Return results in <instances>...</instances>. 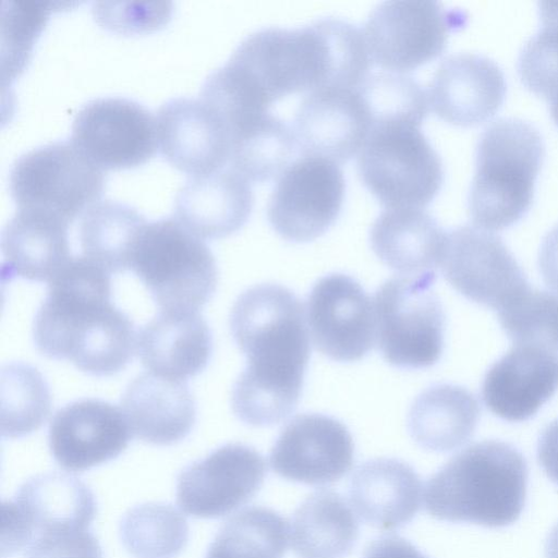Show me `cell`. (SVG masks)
Listing matches in <instances>:
<instances>
[{
  "instance_id": "obj_22",
  "label": "cell",
  "mask_w": 558,
  "mask_h": 558,
  "mask_svg": "<svg viewBox=\"0 0 558 558\" xmlns=\"http://www.w3.org/2000/svg\"><path fill=\"white\" fill-rule=\"evenodd\" d=\"M558 389V362L545 351L524 343L511 349L487 371L482 398L501 420L533 417Z\"/></svg>"
},
{
  "instance_id": "obj_13",
  "label": "cell",
  "mask_w": 558,
  "mask_h": 558,
  "mask_svg": "<svg viewBox=\"0 0 558 558\" xmlns=\"http://www.w3.org/2000/svg\"><path fill=\"white\" fill-rule=\"evenodd\" d=\"M96 513L95 496L80 478L60 472L35 475L2 504V557L25 551L47 531L88 529Z\"/></svg>"
},
{
  "instance_id": "obj_20",
  "label": "cell",
  "mask_w": 558,
  "mask_h": 558,
  "mask_svg": "<svg viewBox=\"0 0 558 558\" xmlns=\"http://www.w3.org/2000/svg\"><path fill=\"white\" fill-rule=\"evenodd\" d=\"M156 128L162 155L191 175L217 170L229 159L230 131L202 98L167 99L156 112Z\"/></svg>"
},
{
  "instance_id": "obj_27",
  "label": "cell",
  "mask_w": 558,
  "mask_h": 558,
  "mask_svg": "<svg viewBox=\"0 0 558 558\" xmlns=\"http://www.w3.org/2000/svg\"><path fill=\"white\" fill-rule=\"evenodd\" d=\"M348 492L360 518L383 531L405 525L421 508L420 475L410 464L393 458L373 459L359 465Z\"/></svg>"
},
{
  "instance_id": "obj_19",
  "label": "cell",
  "mask_w": 558,
  "mask_h": 558,
  "mask_svg": "<svg viewBox=\"0 0 558 558\" xmlns=\"http://www.w3.org/2000/svg\"><path fill=\"white\" fill-rule=\"evenodd\" d=\"M372 130L356 88H320L300 102L293 121L295 145L304 156L345 162L363 147Z\"/></svg>"
},
{
  "instance_id": "obj_37",
  "label": "cell",
  "mask_w": 558,
  "mask_h": 558,
  "mask_svg": "<svg viewBox=\"0 0 558 558\" xmlns=\"http://www.w3.org/2000/svg\"><path fill=\"white\" fill-rule=\"evenodd\" d=\"M512 343L536 347L558 362V295L532 288L498 312Z\"/></svg>"
},
{
  "instance_id": "obj_31",
  "label": "cell",
  "mask_w": 558,
  "mask_h": 558,
  "mask_svg": "<svg viewBox=\"0 0 558 558\" xmlns=\"http://www.w3.org/2000/svg\"><path fill=\"white\" fill-rule=\"evenodd\" d=\"M146 222L145 217L126 203L97 201L80 220L83 255L109 274L130 269L135 242Z\"/></svg>"
},
{
  "instance_id": "obj_42",
  "label": "cell",
  "mask_w": 558,
  "mask_h": 558,
  "mask_svg": "<svg viewBox=\"0 0 558 558\" xmlns=\"http://www.w3.org/2000/svg\"><path fill=\"white\" fill-rule=\"evenodd\" d=\"M363 558H428L412 543L399 535H385L374 539Z\"/></svg>"
},
{
  "instance_id": "obj_2",
  "label": "cell",
  "mask_w": 558,
  "mask_h": 558,
  "mask_svg": "<svg viewBox=\"0 0 558 558\" xmlns=\"http://www.w3.org/2000/svg\"><path fill=\"white\" fill-rule=\"evenodd\" d=\"M110 275L81 255L48 282L33 324V340L44 356L68 360L99 377L126 367L137 335L130 317L111 302Z\"/></svg>"
},
{
  "instance_id": "obj_8",
  "label": "cell",
  "mask_w": 558,
  "mask_h": 558,
  "mask_svg": "<svg viewBox=\"0 0 558 558\" xmlns=\"http://www.w3.org/2000/svg\"><path fill=\"white\" fill-rule=\"evenodd\" d=\"M104 186L102 168L71 138L22 153L9 171V189L17 207L45 210L68 222L96 203Z\"/></svg>"
},
{
  "instance_id": "obj_35",
  "label": "cell",
  "mask_w": 558,
  "mask_h": 558,
  "mask_svg": "<svg viewBox=\"0 0 558 558\" xmlns=\"http://www.w3.org/2000/svg\"><path fill=\"white\" fill-rule=\"evenodd\" d=\"M51 410L49 386L34 366L12 362L1 368V435L21 438L37 430Z\"/></svg>"
},
{
  "instance_id": "obj_41",
  "label": "cell",
  "mask_w": 558,
  "mask_h": 558,
  "mask_svg": "<svg viewBox=\"0 0 558 558\" xmlns=\"http://www.w3.org/2000/svg\"><path fill=\"white\" fill-rule=\"evenodd\" d=\"M25 558H102V551L88 529L63 527L35 537L25 550Z\"/></svg>"
},
{
  "instance_id": "obj_4",
  "label": "cell",
  "mask_w": 558,
  "mask_h": 558,
  "mask_svg": "<svg viewBox=\"0 0 558 558\" xmlns=\"http://www.w3.org/2000/svg\"><path fill=\"white\" fill-rule=\"evenodd\" d=\"M527 477L526 460L517 448L499 440L475 442L428 478L425 509L441 521L508 526L524 509Z\"/></svg>"
},
{
  "instance_id": "obj_18",
  "label": "cell",
  "mask_w": 558,
  "mask_h": 558,
  "mask_svg": "<svg viewBox=\"0 0 558 558\" xmlns=\"http://www.w3.org/2000/svg\"><path fill=\"white\" fill-rule=\"evenodd\" d=\"M132 437L121 409L101 399H81L59 409L48 446L64 470L83 472L120 456Z\"/></svg>"
},
{
  "instance_id": "obj_25",
  "label": "cell",
  "mask_w": 558,
  "mask_h": 558,
  "mask_svg": "<svg viewBox=\"0 0 558 558\" xmlns=\"http://www.w3.org/2000/svg\"><path fill=\"white\" fill-rule=\"evenodd\" d=\"M136 350L150 373L185 381L207 366L213 336L198 312L160 311L138 331Z\"/></svg>"
},
{
  "instance_id": "obj_43",
  "label": "cell",
  "mask_w": 558,
  "mask_h": 558,
  "mask_svg": "<svg viewBox=\"0 0 558 558\" xmlns=\"http://www.w3.org/2000/svg\"><path fill=\"white\" fill-rule=\"evenodd\" d=\"M537 460L547 477L558 485V418L542 432L537 442Z\"/></svg>"
},
{
  "instance_id": "obj_26",
  "label": "cell",
  "mask_w": 558,
  "mask_h": 558,
  "mask_svg": "<svg viewBox=\"0 0 558 558\" xmlns=\"http://www.w3.org/2000/svg\"><path fill=\"white\" fill-rule=\"evenodd\" d=\"M68 226L45 210L17 207L1 232L3 276L49 282L72 258Z\"/></svg>"
},
{
  "instance_id": "obj_39",
  "label": "cell",
  "mask_w": 558,
  "mask_h": 558,
  "mask_svg": "<svg viewBox=\"0 0 558 558\" xmlns=\"http://www.w3.org/2000/svg\"><path fill=\"white\" fill-rule=\"evenodd\" d=\"M51 0H9L1 8V69L3 78H13L27 62L34 40L45 27Z\"/></svg>"
},
{
  "instance_id": "obj_11",
  "label": "cell",
  "mask_w": 558,
  "mask_h": 558,
  "mask_svg": "<svg viewBox=\"0 0 558 558\" xmlns=\"http://www.w3.org/2000/svg\"><path fill=\"white\" fill-rule=\"evenodd\" d=\"M440 267L460 294L497 312L531 289L501 238L475 225L446 232Z\"/></svg>"
},
{
  "instance_id": "obj_40",
  "label": "cell",
  "mask_w": 558,
  "mask_h": 558,
  "mask_svg": "<svg viewBox=\"0 0 558 558\" xmlns=\"http://www.w3.org/2000/svg\"><path fill=\"white\" fill-rule=\"evenodd\" d=\"M169 2L97 1L93 10L106 27L119 32H141L157 28L170 16Z\"/></svg>"
},
{
  "instance_id": "obj_38",
  "label": "cell",
  "mask_w": 558,
  "mask_h": 558,
  "mask_svg": "<svg viewBox=\"0 0 558 558\" xmlns=\"http://www.w3.org/2000/svg\"><path fill=\"white\" fill-rule=\"evenodd\" d=\"M541 26L522 46L518 72L532 92L558 95V1L538 2Z\"/></svg>"
},
{
  "instance_id": "obj_7",
  "label": "cell",
  "mask_w": 558,
  "mask_h": 558,
  "mask_svg": "<svg viewBox=\"0 0 558 558\" xmlns=\"http://www.w3.org/2000/svg\"><path fill=\"white\" fill-rule=\"evenodd\" d=\"M364 185L386 208H423L438 194L442 162L420 126L372 128L357 158Z\"/></svg>"
},
{
  "instance_id": "obj_16",
  "label": "cell",
  "mask_w": 558,
  "mask_h": 558,
  "mask_svg": "<svg viewBox=\"0 0 558 558\" xmlns=\"http://www.w3.org/2000/svg\"><path fill=\"white\" fill-rule=\"evenodd\" d=\"M306 320L315 347L333 361H357L376 341L372 300L356 280L343 274H330L314 284L306 301Z\"/></svg>"
},
{
  "instance_id": "obj_1",
  "label": "cell",
  "mask_w": 558,
  "mask_h": 558,
  "mask_svg": "<svg viewBox=\"0 0 558 558\" xmlns=\"http://www.w3.org/2000/svg\"><path fill=\"white\" fill-rule=\"evenodd\" d=\"M305 318L300 300L279 284L251 287L234 302L230 329L247 366L231 405L243 423L271 426L295 409L311 352Z\"/></svg>"
},
{
  "instance_id": "obj_21",
  "label": "cell",
  "mask_w": 558,
  "mask_h": 558,
  "mask_svg": "<svg viewBox=\"0 0 558 558\" xmlns=\"http://www.w3.org/2000/svg\"><path fill=\"white\" fill-rule=\"evenodd\" d=\"M507 90L499 64L487 56L458 52L438 65L429 86L428 100L442 120L471 126L493 117Z\"/></svg>"
},
{
  "instance_id": "obj_45",
  "label": "cell",
  "mask_w": 558,
  "mask_h": 558,
  "mask_svg": "<svg viewBox=\"0 0 558 558\" xmlns=\"http://www.w3.org/2000/svg\"><path fill=\"white\" fill-rule=\"evenodd\" d=\"M546 558H558V523L551 529L545 545Z\"/></svg>"
},
{
  "instance_id": "obj_28",
  "label": "cell",
  "mask_w": 558,
  "mask_h": 558,
  "mask_svg": "<svg viewBox=\"0 0 558 558\" xmlns=\"http://www.w3.org/2000/svg\"><path fill=\"white\" fill-rule=\"evenodd\" d=\"M446 232L422 208H386L374 221L369 241L377 257L400 276L436 278Z\"/></svg>"
},
{
  "instance_id": "obj_24",
  "label": "cell",
  "mask_w": 558,
  "mask_h": 558,
  "mask_svg": "<svg viewBox=\"0 0 558 558\" xmlns=\"http://www.w3.org/2000/svg\"><path fill=\"white\" fill-rule=\"evenodd\" d=\"M121 408L132 436L157 446L183 440L196 421V403L185 381L150 372L126 386Z\"/></svg>"
},
{
  "instance_id": "obj_15",
  "label": "cell",
  "mask_w": 558,
  "mask_h": 558,
  "mask_svg": "<svg viewBox=\"0 0 558 558\" xmlns=\"http://www.w3.org/2000/svg\"><path fill=\"white\" fill-rule=\"evenodd\" d=\"M266 462L254 448L223 445L186 465L177 477V501L185 513L203 519L229 514L260 488Z\"/></svg>"
},
{
  "instance_id": "obj_23",
  "label": "cell",
  "mask_w": 558,
  "mask_h": 558,
  "mask_svg": "<svg viewBox=\"0 0 558 558\" xmlns=\"http://www.w3.org/2000/svg\"><path fill=\"white\" fill-rule=\"evenodd\" d=\"M248 181L231 167L191 175L178 190L174 217L199 238L217 239L238 231L253 208Z\"/></svg>"
},
{
  "instance_id": "obj_12",
  "label": "cell",
  "mask_w": 558,
  "mask_h": 558,
  "mask_svg": "<svg viewBox=\"0 0 558 558\" xmlns=\"http://www.w3.org/2000/svg\"><path fill=\"white\" fill-rule=\"evenodd\" d=\"M344 191V177L336 162L303 156L286 168L274 187L267 205L268 221L287 241H312L338 218Z\"/></svg>"
},
{
  "instance_id": "obj_6",
  "label": "cell",
  "mask_w": 558,
  "mask_h": 558,
  "mask_svg": "<svg viewBox=\"0 0 558 558\" xmlns=\"http://www.w3.org/2000/svg\"><path fill=\"white\" fill-rule=\"evenodd\" d=\"M130 269L163 312H198L217 287V265L210 248L174 216L145 223Z\"/></svg>"
},
{
  "instance_id": "obj_32",
  "label": "cell",
  "mask_w": 558,
  "mask_h": 558,
  "mask_svg": "<svg viewBox=\"0 0 558 558\" xmlns=\"http://www.w3.org/2000/svg\"><path fill=\"white\" fill-rule=\"evenodd\" d=\"M295 146L293 131L267 112L231 135V168L247 181L265 182L286 170Z\"/></svg>"
},
{
  "instance_id": "obj_9",
  "label": "cell",
  "mask_w": 558,
  "mask_h": 558,
  "mask_svg": "<svg viewBox=\"0 0 558 558\" xmlns=\"http://www.w3.org/2000/svg\"><path fill=\"white\" fill-rule=\"evenodd\" d=\"M434 281L398 276L377 289L373 300L376 342L390 365L425 368L439 360L445 313L432 290Z\"/></svg>"
},
{
  "instance_id": "obj_33",
  "label": "cell",
  "mask_w": 558,
  "mask_h": 558,
  "mask_svg": "<svg viewBox=\"0 0 558 558\" xmlns=\"http://www.w3.org/2000/svg\"><path fill=\"white\" fill-rule=\"evenodd\" d=\"M288 536V524L277 511L248 507L225 522L205 558H282Z\"/></svg>"
},
{
  "instance_id": "obj_5",
  "label": "cell",
  "mask_w": 558,
  "mask_h": 558,
  "mask_svg": "<svg viewBox=\"0 0 558 558\" xmlns=\"http://www.w3.org/2000/svg\"><path fill=\"white\" fill-rule=\"evenodd\" d=\"M545 155L539 131L530 122L500 118L480 135L468 207L474 225L501 230L529 210Z\"/></svg>"
},
{
  "instance_id": "obj_30",
  "label": "cell",
  "mask_w": 558,
  "mask_h": 558,
  "mask_svg": "<svg viewBox=\"0 0 558 558\" xmlns=\"http://www.w3.org/2000/svg\"><path fill=\"white\" fill-rule=\"evenodd\" d=\"M290 533L300 558H344L357 541L359 523L339 493L320 489L295 509Z\"/></svg>"
},
{
  "instance_id": "obj_17",
  "label": "cell",
  "mask_w": 558,
  "mask_h": 558,
  "mask_svg": "<svg viewBox=\"0 0 558 558\" xmlns=\"http://www.w3.org/2000/svg\"><path fill=\"white\" fill-rule=\"evenodd\" d=\"M354 444L338 420L317 413L293 417L280 432L269 454L280 477L313 486L329 485L351 469Z\"/></svg>"
},
{
  "instance_id": "obj_36",
  "label": "cell",
  "mask_w": 558,
  "mask_h": 558,
  "mask_svg": "<svg viewBox=\"0 0 558 558\" xmlns=\"http://www.w3.org/2000/svg\"><path fill=\"white\" fill-rule=\"evenodd\" d=\"M372 128L404 123L420 126L428 113V94L413 77L397 72L368 74L356 87Z\"/></svg>"
},
{
  "instance_id": "obj_29",
  "label": "cell",
  "mask_w": 558,
  "mask_h": 558,
  "mask_svg": "<svg viewBox=\"0 0 558 558\" xmlns=\"http://www.w3.org/2000/svg\"><path fill=\"white\" fill-rule=\"evenodd\" d=\"M480 404L472 392L451 384L434 385L420 393L408 415V429L422 448L452 451L474 434Z\"/></svg>"
},
{
  "instance_id": "obj_46",
  "label": "cell",
  "mask_w": 558,
  "mask_h": 558,
  "mask_svg": "<svg viewBox=\"0 0 558 558\" xmlns=\"http://www.w3.org/2000/svg\"><path fill=\"white\" fill-rule=\"evenodd\" d=\"M550 113L554 121L558 125V95L550 99Z\"/></svg>"
},
{
  "instance_id": "obj_3",
  "label": "cell",
  "mask_w": 558,
  "mask_h": 558,
  "mask_svg": "<svg viewBox=\"0 0 558 558\" xmlns=\"http://www.w3.org/2000/svg\"><path fill=\"white\" fill-rule=\"evenodd\" d=\"M270 107L320 88H356L372 60L363 32L337 17L298 28L265 27L247 35L227 61Z\"/></svg>"
},
{
  "instance_id": "obj_34",
  "label": "cell",
  "mask_w": 558,
  "mask_h": 558,
  "mask_svg": "<svg viewBox=\"0 0 558 558\" xmlns=\"http://www.w3.org/2000/svg\"><path fill=\"white\" fill-rule=\"evenodd\" d=\"M119 534L134 558H175L187 544L189 525L172 505L146 502L123 515Z\"/></svg>"
},
{
  "instance_id": "obj_14",
  "label": "cell",
  "mask_w": 558,
  "mask_h": 558,
  "mask_svg": "<svg viewBox=\"0 0 558 558\" xmlns=\"http://www.w3.org/2000/svg\"><path fill=\"white\" fill-rule=\"evenodd\" d=\"M71 140L101 168L134 167L156 151V118L132 98L96 97L75 112Z\"/></svg>"
},
{
  "instance_id": "obj_10",
  "label": "cell",
  "mask_w": 558,
  "mask_h": 558,
  "mask_svg": "<svg viewBox=\"0 0 558 558\" xmlns=\"http://www.w3.org/2000/svg\"><path fill=\"white\" fill-rule=\"evenodd\" d=\"M465 22L463 11L437 1H385L369 14L363 35L372 61L402 73L441 54L450 32Z\"/></svg>"
},
{
  "instance_id": "obj_44",
  "label": "cell",
  "mask_w": 558,
  "mask_h": 558,
  "mask_svg": "<svg viewBox=\"0 0 558 558\" xmlns=\"http://www.w3.org/2000/svg\"><path fill=\"white\" fill-rule=\"evenodd\" d=\"M538 267L546 286L558 293V223L546 233L542 241Z\"/></svg>"
}]
</instances>
